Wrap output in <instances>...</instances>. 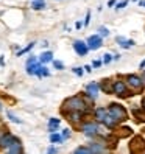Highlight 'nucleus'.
<instances>
[{
    "mask_svg": "<svg viewBox=\"0 0 145 154\" xmlns=\"http://www.w3.org/2000/svg\"><path fill=\"white\" fill-rule=\"evenodd\" d=\"M66 109H69L70 112H81V114H87L89 112L86 101L81 97H78V95L66 100L64 101V111Z\"/></svg>",
    "mask_w": 145,
    "mask_h": 154,
    "instance_id": "1",
    "label": "nucleus"
},
{
    "mask_svg": "<svg viewBox=\"0 0 145 154\" xmlns=\"http://www.w3.org/2000/svg\"><path fill=\"white\" fill-rule=\"evenodd\" d=\"M108 112H109V115H112V119L115 122H125L126 119H128L125 107L117 104V103H111L109 106H108Z\"/></svg>",
    "mask_w": 145,
    "mask_h": 154,
    "instance_id": "2",
    "label": "nucleus"
},
{
    "mask_svg": "<svg viewBox=\"0 0 145 154\" xmlns=\"http://www.w3.org/2000/svg\"><path fill=\"white\" fill-rule=\"evenodd\" d=\"M81 131H83V134L87 135V137H94V135H97L98 132H100V126H98L95 122H87V123H84L83 126H81Z\"/></svg>",
    "mask_w": 145,
    "mask_h": 154,
    "instance_id": "3",
    "label": "nucleus"
},
{
    "mask_svg": "<svg viewBox=\"0 0 145 154\" xmlns=\"http://www.w3.org/2000/svg\"><path fill=\"white\" fill-rule=\"evenodd\" d=\"M16 142H19V139H17L16 135L10 134V132H2V135H0V148H6L8 149Z\"/></svg>",
    "mask_w": 145,
    "mask_h": 154,
    "instance_id": "4",
    "label": "nucleus"
},
{
    "mask_svg": "<svg viewBox=\"0 0 145 154\" xmlns=\"http://www.w3.org/2000/svg\"><path fill=\"white\" fill-rule=\"evenodd\" d=\"M86 44H87L89 50H98V48H100L102 45H103L102 36H100V34H92V36H89L87 41H86Z\"/></svg>",
    "mask_w": 145,
    "mask_h": 154,
    "instance_id": "5",
    "label": "nucleus"
},
{
    "mask_svg": "<svg viewBox=\"0 0 145 154\" xmlns=\"http://www.w3.org/2000/svg\"><path fill=\"white\" fill-rule=\"evenodd\" d=\"M112 92L115 95H119V97H126L130 94L128 89H126V84L123 83V81H114L112 83Z\"/></svg>",
    "mask_w": 145,
    "mask_h": 154,
    "instance_id": "6",
    "label": "nucleus"
},
{
    "mask_svg": "<svg viewBox=\"0 0 145 154\" xmlns=\"http://www.w3.org/2000/svg\"><path fill=\"white\" fill-rule=\"evenodd\" d=\"M87 149H89L90 154H108V148L105 146L103 143H100V142H92V143H89Z\"/></svg>",
    "mask_w": 145,
    "mask_h": 154,
    "instance_id": "7",
    "label": "nucleus"
},
{
    "mask_svg": "<svg viewBox=\"0 0 145 154\" xmlns=\"http://www.w3.org/2000/svg\"><path fill=\"white\" fill-rule=\"evenodd\" d=\"M74 50L77 51L78 56H86L87 51H89V47H87V44L83 42V41H75L74 42Z\"/></svg>",
    "mask_w": 145,
    "mask_h": 154,
    "instance_id": "8",
    "label": "nucleus"
},
{
    "mask_svg": "<svg viewBox=\"0 0 145 154\" xmlns=\"http://www.w3.org/2000/svg\"><path fill=\"white\" fill-rule=\"evenodd\" d=\"M98 92H100V84L98 83H89L86 86V95L90 97L92 100H95L98 97Z\"/></svg>",
    "mask_w": 145,
    "mask_h": 154,
    "instance_id": "9",
    "label": "nucleus"
},
{
    "mask_svg": "<svg viewBox=\"0 0 145 154\" xmlns=\"http://www.w3.org/2000/svg\"><path fill=\"white\" fill-rule=\"evenodd\" d=\"M126 83H128V86L133 87L134 90H139L143 86L142 84V79L139 76H136V75H128V76H126Z\"/></svg>",
    "mask_w": 145,
    "mask_h": 154,
    "instance_id": "10",
    "label": "nucleus"
},
{
    "mask_svg": "<svg viewBox=\"0 0 145 154\" xmlns=\"http://www.w3.org/2000/svg\"><path fill=\"white\" fill-rule=\"evenodd\" d=\"M115 41H117V44H119L122 48H131L133 45H134V41H131V39H125L123 36H117Z\"/></svg>",
    "mask_w": 145,
    "mask_h": 154,
    "instance_id": "11",
    "label": "nucleus"
},
{
    "mask_svg": "<svg viewBox=\"0 0 145 154\" xmlns=\"http://www.w3.org/2000/svg\"><path fill=\"white\" fill-rule=\"evenodd\" d=\"M41 67H42L41 62H34V64H30V66H27V73H28V75H39Z\"/></svg>",
    "mask_w": 145,
    "mask_h": 154,
    "instance_id": "12",
    "label": "nucleus"
},
{
    "mask_svg": "<svg viewBox=\"0 0 145 154\" xmlns=\"http://www.w3.org/2000/svg\"><path fill=\"white\" fill-rule=\"evenodd\" d=\"M39 62L41 64H47V62H53V53L52 51H44L39 56Z\"/></svg>",
    "mask_w": 145,
    "mask_h": 154,
    "instance_id": "13",
    "label": "nucleus"
},
{
    "mask_svg": "<svg viewBox=\"0 0 145 154\" xmlns=\"http://www.w3.org/2000/svg\"><path fill=\"white\" fill-rule=\"evenodd\" d=\"M6 154H22V145H20V142H16L14 145H11V146L6 149Z\"/></svg>",
    "mask_w": 145,
    "mask_h": 154,
    "instance_id": "14",
    "label": "nucleus"
},
{
    "mask_svg": "<svg viewBox=\"0 0 145 154\" xmlns=\"http://www.w3.org/2000/svg\"><path fill=\"white\" fill-rule=\"evenodd\" d=\"M105 126H106V128H109V129H112L114 128V126H115V120L112 119V115H109V112H108L106 115H105V119H103V122H102Z\"/></svg>",
    "mask_w": 145,
    "mask_h": 154,
    "instance_id": "15",
    "label": "nucleus"
},
{
    "mask_svg": "<svg viewBox=\"0 0 145 154\" xmlns=\"http://www.w3.org/2000/svg\"><path fill=\"white\" fill-rule=\"evenodd\" d=\"M106 114H108V109H106V107H98V109H95V112H94L95 119H97L98 122H103V119H105Z\"/></svg>",
    "mask_w": 145,
    "mask_h": 154,
    "instance_id": "16",
    "label": "nucleus"
},
{
    "mask_svg": "<svg viewBox=\"0 0 145 154\" xmlns=\"http://www.w3.org/2000/svg\"><path fill=\"white\" fill-rule=\"evenodd\" d=\"M59 119H50L49 120V131H50V134H53L56 129H58V126H59Z\"/></svg>",
    "mask_w": 145,
    "mask_h": 154,
    "instance_id": "17",
    "label": "nucleus"
},
{
    "mask_svg": "<svg viewBox=\"0 0 145 154\" xmlns=\"http://www.w3.org/2000/svg\"><path fill=\"white\" fill-rule=\"evenodd\" d=\"M31 8H33V10H36V11L44 10V8H45V2H44V0H33Z\"/></svg>",
    "mask_w": 145,
    "mask_h": 154,
    "instance_id": "18",
    "label": "nucleus"
},
{
    "mask_svg": "<svg viewBox=\"0 0 145 154\" xmlns=\"http://www.w3.org/2000/svg\"><path fill=\"white\" fill-rule=\"evenodd\" d=\"M67 117H69V120H72V122H80L81 120V117H83V114L81 112H69L67 114Z\"/></svg>",
    "mask_w": 145,
    "mask_h": 154,
    "instance_id": "19",
    "label": "nucleus"
},
{
    "mask_svg": "<svg viewBox=\"0 0 145 154\" xmlns=\"http://www.w3.org/2000/svg\"><path fill=\"white\" fill-rule=\"evenodd\" d=\"M62 140V135H59V134H56V132H53V134H50V142L52 143H61Z\"/></svg>",
    "mask_w": 145,
    "mask_h": 154,
    "instance_id": "20",
    "label": "nucleus"
},
{
    "mask_svg": "<svg viewBox=\"0 0 145 154\" xmlns=\"http://www.w3.org/2000/svg\"><path fill=\"white\" fill-rule=\"evenodd\" d=\"M6 115H8V119H10L13 123H22V120H20V119H17V117H16L11 111H8V112H6Z\"/></svg>",
    "mask_w": 145,
    "mask_h": 154,
    "instance_id": "21",
    "label": "nucleus"
},
{
    "mask_svg": "<svg viewBox=\"0 0 145 154\" xmlns=\"http://www.w3.org/2000/svg\"><path fill=\"white\" fill-rule=\"evenodd\" d=\"M33 47H34V42H30V44L27 45V47H25L24 50H20V51H17V56H22L24 53H27V51H30V50H31Z\"/></svg>",
    "mask_w": 145,
    "mask_h": 154,
    "instance_id": "22",
    "label": "nucleus"
},
{
    "mask_svg": "<svg viewBox=\"0 0 145 154\" xmlns=\"http://www.w3.org/2000/svg\"><path fill=\"white\" fill-rule=\"evenodd\" d=\"M74 154H90V152H89V149H87L86 146H78V148L74 151Z\"/></svg>",
    "mask_w": 145,
    "mask_h": 154,
    "instance_id": "23",
    "label": "nucleus"
},
{
    "mask_svg": "<svg viewBox=\"0 0 145 154\" xmlns=\"http://www.w3.org/2000/svg\"><path fill=\"white\" fill-rule=\"evenodd\" d=\"M49 75H50V72L47 70V67H44V66H42V67H41V72H39V75H38V76H39V78H42V76H49Z\"/></svg>",
    "mask_w": 145,
    "mask_h": 154,
    "instance_id": "24",
    "label": "nucleus"
},
{
    "mask_svg": "<svg viewBox=\"0 0 145 154\" xmlns=\"http://www.w3.org/2000/svg\"><path fill=\"white\" fill-rule=\"evenodd\" d=\"M53 67L56 70H64V64H62L61 61H53Z\"/></svg>",
    "mask_w": 145,
    "mask_h": 154,
    "instance_id": "25",
    "label": "nucleus"
},
{
    "mask_svg": "<svg viewBox=\"0 0 145 154\" xmlns=\"http://www.w3.org/2000/svg\"><path fill=\"white\" fill-rule=\"evenodd\" d=\"M72 70H74V73H75L77 76H83V73H84V72H83V69H81V67H74Z\"/></svg>",
    "mask_w": 145,
    "mask_h": 154,
    "instance_id": "26",
    "label": "nucleus"
},
{
    "mask_svg": "<svg viewBox=\"0 0 145 154\" xmlns=\"http://www.w3.org/2000/svg\"><path fill=\"white\" fill-rule=\"evenodd\" d=\"M98 31H100V36H108V34H109V30H108L106 26H100Z\"/></svg>",
    "mask_w": 145,
    "mask_h": 154,
    "instance_id": "27",
    "label": "nucleus"
},
{
    "mask_svg": "<svg viewBox=\"0 0 145 154\" xmlns=\"http://www.w3.org/2000/svg\"><path fill=\"white\" fill-rule=\"evenodd\" d=\"M128 2H130V0H123V2H119V3H117V10H122V8H125L126 5H128Z\"/></svg>",
    "mask_w": 145,
    "mask_h": 154,
    "instance_id": "28",
    "label": "nucleus"
},
{
    "mask_svg": "<svg viewBox=\"0 0 145 154\" xmlns=\"http://www.w3.org/2000/svg\"><path fill=\"white\" fill-rule=\"evenodd\" d=\"M111 61H112L111 55H108V53H106V55H103V62H105V64H109Z\"/></svg>",
    "mask_w": 145,
    "mask_h": 154,
    "instance_id": "29",
    "label": "nucleus"
},
{
    "mask_svg": "<svg viewBox=\"0 0 145 154\" xmlns=\"http://www.w3.org/2000/svg\"><path fill=\"white\" fill-rule=\"evenodd\" d=\"M34 62H38V59H36L34 56H30L28 59H27V66H30V64H34Z\"/></svg>",
    "mask_w": 145,
    "mask_h": 154,
    "instance_id": "30",
    "label": "nucleus"
},
{
    "mask_svg": "<svg viewBox=\"0 0 145 154\" xmlns=\"http://www.w3.org/2000/svg\"><path fill=\"white\" fill-rule=\"evenodd\" d=\"M70 137V129H64V131H62V139H69Z\"/></svg>",
    "mask_w": 145,
    "mask_h": 154,
    "instance_id": "31",
    "label": "nucleus"
},
{
    "mask_svg": "<svg viewBox=\"0 0 145 154\" xmlns=\"http://www.w3.org/2000/svg\"><path fill=\"white\" fill-rule=\"evenodd\" d=\"M89 22H90V11H87V14H86V19H84V26H87V25H89Z\"/></svg>",
    "mask_w": 145,
    "mask_h": 154,
    "instance_id": "32",
    "label": "nucleus"
},
{
    "mask_svg": "<svg viewBox=\"0 0 145 154\" xmlns=\"http://www.w3.org/2000/svg\"><path fill=\"white\" fill-rule=\"evenodd\" d=\"M47 154H58V149L53 148V146H50V148L47 149Z\"/></svg>",
    "mask_w": 145,
    "mask_h": 154,
    "instance_id": "33",
    "label": "nucleus"
},
{
    "mask_svg": "<svg viewBox=\"0 0 145 154\" xmlns=\"http://www.w3.org/2000/svg\"><path fill=\"white\" fill-rule=\"evenodd\" d=\"M92 66H94V69L100 67V66H102V61H94V62H92Z\"/></svg>",
    "mask_w": 145,
    "mask_h": 154,
    "instance_id": "34",
    "label": "nucleus"
},
{
    "mask_svg": "<svg viewBox=\"0 0 145 154\" xmlns=\"http://www.w3.org/2000/svg\"><path fill=\"white\" fill-rule=\"evenodd\" d=\"M140 79H142V84L145 86V72H143V73H142V78H140Z\"/></svg>",
    "mask_w": 145,
    "mask_h": 154,
    "instance_id": "35",
    "label": "nucleus"
},
{
    "mask_svg": "<svg viewBox=\"0 0 145 154\" xmlns=\"http://www.w3.org/2000/svg\"><path fill=\"white\" fill-rule=\"evenodd\" d=\"M75 26H77V28L80 30V28H81V26H83V23H81V22H77V25H75Z\"/></svg>",
    "mask_w": 145,
    "mask_h": 154,
    "instance_id": "36",
    "label": "nucleus"
},
{
    "mask_svg": "<svg viewBox=\"0 0 145 154\" xmlns=\"http://www.w3.org/2000/svg\"><path fill=\"white\" fill-rule=\"evenodd\" d=\"M84 69H86V72H87V73H89V72H92V69H90V66H86Z\"/></svg>",
    "mask_w": 145,
    "mask_h": 154,
    "instance_id": "37",
    "label": "nucleus"
},
{
    "mask_svg": "<svg viewBox=\"0 0 145 154\" xmlns=\"http://www.w3.org/2000/svg\"><path fill=\"white\" fill-rule=\"evenodd\" d=\"M112 5H115V0H111V2L108 3V6H112Z\"/></svg>",
    "mask_w": 145,
    "mask_h": 154,
    "instance_id": "38",
    "label": "nucleus"
},
{
    "mask_svg": "<svg viewBox=\"0 0 145 154\" xmlns=\"http://www.w3.org/2000/svg\"><path fill=\"white\" fill-rule=\"evenodd\" d=\"M139 5H140V6H143V8H145V0H140V2H139Z\"/></svg>",
    "mask_w": 145,
    "mask_h": 154,
    "instance_id": "39",
    "label": "nucleus"
},
{
    "mask_svg": "<svg viewBox=\"0 0 145 154\" xmlns=\"http://www.w3.org/2000/svg\"><path fill=\"white\" fill-rule=\"evenodd\" d=\"M143 67H145V59H143V61L140 62V69H143Z\"/></svg>",
    "mask_w": 145,
    "mask_h": 154,
    "instance_id": "40",
    "label": "nucleus"
},
{
    "mask_svg": "<svg viewBox=\"0 0 145 154\" xmlns=\"http://www.w3.org/2000/svg\"><path fill=\"white\" fill-rule=\"evenodd\" d=\"M143 109H145V98H143Z\"/></svg>",
    "mask_w": 145,
    "mask_h": 154,
    "instance_id": "41",
    "label": "nucleus"
},
{
    "mask_svg": "<svg viewBox=\"0 0 145 154\" xmlns=\"http://www.w3.org/2000/svg\"><path fill=\"white\" fill-rule=\"evenodd\" d=\"M0 111H2V103H0Z\"/></svg>",
    "mask_w": 145,
    "mask_h": 154,
    "instance_id": "42",
    "label": "nucleus"
}]
</instances>
